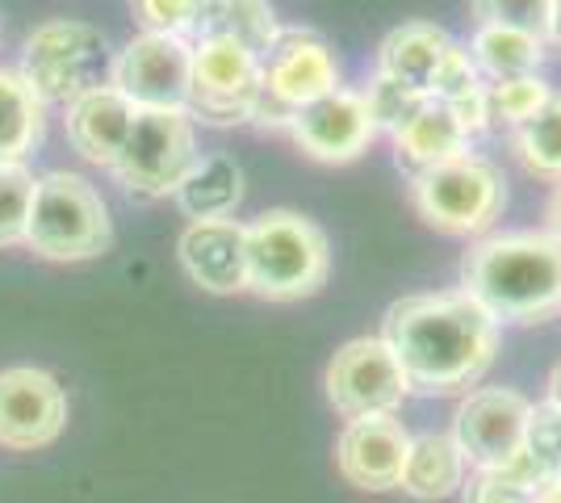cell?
Wrapping results in <instances>:
<instances>
[{
    "mask_svg": "<svg viewBox=\"0 0 561 503\" xmlns=\"http://www.w3.org/2000/svg\"><path fill=\"white\" fill-rule=\"evenodd\" d=\"M381 340L390 344L411 390L461 395L486 378L499 353V323L466 289L411 294L386 311Z\"/></svg>",
    "mask_w": 561,
    "mask_h": 503,
    "instance_id": "6da1fadb",
    "label": "cell"
},
{
    "mask_svg": "<svg viewBox=\"0 0 561 503\" xmlns=\"http://www.w3.org/2000/svg\"><path fill=\"white\" fill-rule=\"evenodd\" d=\"M461 289L494 323H540L561 311V243L545 231L486 236L461 261Z\"/></svg>",
    "mask_w": 561,
    "mask_h": 503,
    "instance_id": "7a4b0ae2",
    "label": "cell"
},
{
    "mask_svg": "<svg viewBox=\"0 0 561 503\" xmlns=\"http://www.w3.org/2000/svg\"><path fill=\"white\" fill-rule=\"evenodd\" d=\"M331 277V243L314 218L268 210L248 222V289L268 302L314 298Z\"/></svg>",
    "mask_w": 561,
    "mask_h": 503,
    "instance_id": "3957f363",
    "label": "cell"
},
{
    "mask_svg": "<svg viewBox=\"0 0 561 503\" xmlns=\"http://www.w3.org/2000/svg\"><path fill=\"white\" fill-rule=\"evenodd\" d=\"M25 243L34 256L59 264L101 256L114 243V222H110L105 197L80 172L55 168L47 176H38Z\"/></svg>",
    "mask_w": 561,
    "mask_h": 503,
    "instance_id": "277c9868",
    "label": "cell"
},
{
    "mask_svg": "<svg viewBox=\"0 0 561 503\" xmlns=\"http://www.w3.org/2000/svg\"><path fill=\"white\" fill-rule=\"evenodd\" d=\"M411 206L415 215L445 231V236H482L507 206L503 172L486 156H457L440 168L411 176Z\"/></svg>",
    "mask_w": 561,
    "mask_h": 503,
    "instance_id": "5b68a950",
    "label": "cell"
},
{
    "mask_svg": "<svg viewBox=\"0 0 561 503\" xmlns=\"http://www.w3.org/2000/svg\"><path fill=\"white\" fill-rule=\"evenodd\" d=\"M105 72V34L84 22L38 25L22 50V80L43 105H71L76 96L101 84Z\"/></svg>",
    "mask_w": 561,
    "mask_h": 503,
    "instance_id": "8992f818",
    "label": "cell"
},
{
    "mask_svg": "<svg viewBox=\"0 0 561 503\" xmlns=\"http://www.w3.org/2000/svg\"><path fill=\"white\" fill-rule=\"evenodd\" d=\"M197 160V135L185 110H139L114 176L139 197H176Z\"/></svg>",
    "mask_w": 561,
    "mask_h": 503,
    "instance_id": "52a82bcc",
    "label": "cell"
},
{
    "mask_svg": "<svg viewBox=\"0 0 561 503\" xmlns=\"http://www.w3.org/2000/svg\"><path fill=\"white\" fill-rule=\"evenodd\" d=\"M260 96H264V64L256 50L227 38L193 43L188 118H202L206 126H239V122H252Z\"/></svg>",
    "mask_w": 561,
    "mask_h": 503,
    "instance_id": "ba28073f",
    "label": "cell"
},
{
    "mask_svg": "<svg viewBox=\"0 0 561 503\" xmlns=\"http://www.w3.org/2000/svg\"><path fill=\"white\" fill-rule=\"evenodd\" d=\"M323 386H328V403L344 420L394 415L407 403V395H411V382H407L402 365H398V357L390 353V344L381 335L348 340L328 361Z\"/></svg>",
    "mask_w": 561,
    "mask_h": 503,
    "instance_id": "9c48e42d",
    "label": "cell"
},
{
    "mask_svg": "<svg viewBox=\"0 0 561 503\" xmlns=\"http://www.w3.org/2000/svg\"><path fill=\"white\" fill-rule=\"evenodd\" d=\"M110 84L135 110H185L193 89V47L168 34H139L117 50Z\"/></svg>",
    "mask_w": 561,
    "mask_h": 503,
    "instance_id": "30bf717a",
    "label": "cell"
},
{
    "mask_svg": "<svg viewBox=\"0 0 561 503\" xmlns=\"http://www.w3.org/2000/svg\"><path fill=\"white\" fill-rule=\"evenodd\" d=\"M533 403L507 386L469 390L453 415V441L473 470H503L524 454Z\"/></svg>",
    "mask_w": 561,
    "mask_h": 503,
    "instance_id": "8fae6325",
    "label": "cell"
},
{
    "mask_svg": "<svg viewBox=\"0 0 561 503\" xmlns=\"http://www.w3.org/2000/svg\"><path fill=\"white\" fill-rule=\"evenodd\" d=\"M68 428V395L38 365L0 369V449L34 454Z\"/></svg>",
    "mask_w": 561,
    "mask_h": 503,
    "instance_id": "7c38bea8",
    "label": "cell"
},
{
    "mask_svg": "<svg viewBox=\"0 0 561 503\" xmlns=\"http://www.w3.org/2000/svg\"><path fill=\"white\" fill-rule=\"evenodd\" d=\"M289 135L319 164H352L356 156L369 151L377 126L365 110V96L352 89H335V93L294 110Z\"/></svg>",
    "mask_w": 561,
    "mask_h": 503,
    "instance_id": "4fadbf2b",
    "label": "cell"
},
{
    "mask_svg": "<svg viewBox=\"0 0 561 503\" xmlns=\"http://www.w3.org/2000/svg\"><path fill=\"white\" fill-rule=\"evenodd\" d=\"M407 449H411V432L402 428L394 415L348 420L344 432L335 436V470L356 491L381 495V491H394L402 482Z\"/></svg>",
    "mask_w": 561,
    "mask_h": 503,
    "instance_id": "5bb4252c",
    "label": "cell"
},
{
    "mask_svg": "<svg viewBox=\"0 0 561 503\" xmlns=\"http://www.w3.org/2000/svg\"><path fill=\"white\" fill-rule=\"evenodd\" d=\"M260 64H264V93L277 96L289 110H302L340 89V64L328 43L310 30H280Z\"/></svg>",
    "mask_w": 561,
    "mask_h": 503,
    "instance_id": "9a60e30c",
    "label": "cell"
},
{
    "mask_svg": "<svg viewBox=\"0 0 561 503\" xmlns=\"http://www.w3.org/2000/svg\"><path fill=\"white\" fill-rule=\"evenodd\" d=\"M181 268L206 294H243L248 289V227L234 218H197L176 243Z\"/></svg>",
    "mask_w": 561,
    "mask_h": 503,
    "instance_id": "2e32d148",
    "label": "cell"
},
{
    "mask_svg": "<svg viewBox=\"0 0 561 503\" xmlns=\"http://www.w3.org/2000/svg\"><path fill=\"white\" fill-rule=\"evenodd\" d=\"M139 118V110L117 93L114 84H96L84 96H76L68 105V144L89 160V164L114 168L122 147L130 139V126Z\"/></svg>",
    "mask_w": 561,
    "mask_h": 503,
    "instance_id": "e0dca14e",
    "label": "cell"
},
{
    "mask_svg": "<svg viewBox=\"0 0 561 503\" xmlns=\"http://www.w3.org/2000/svg\"><path fill=\"white\" fill-rule=\"evenodd\" d=\"M466 151H469V135L457 126V118H453V110H448L445 101H432V96L394 130V160L411 176L427 172V168L448 164V160H457Z\"/></svg>",
    "mask_w": 561,
    "mask_h": 503,
    "instance_id": "ac0fdd59",
    "label": "cell"
},
{
    "mask_svg": "<svg viewBox=\"0 0 561 503\" xmlns=\"http://www.w3.org/2000/svg\"><path fill=\"white\" fill-rule=\"evenodd\" d=\"M453 47L440 25L432 22H407L390 30L377 47V76H390L398 84L415 89V93L427 96V84H432V72L440 68L445 50Z\"/></svg>",
    "mask_w": 561,
    "mask_h": 503,
    "instance_id": "d6986e66",
    "label": "cell"
},
{
    "mask_svg": "<svg viewBox=\"0 0 561 503\" xmlns=\"http://www.w3.org/2000/svg\"><path fill=\"white\" fill-rule=\"evenodd\" d=\"M466 454L457 449L453 432H420L411 436L407 466H402V491L415 500H448L466 487Z\"/></svg>",
    "mask_w": 561,
    "mask_h": 503,
    "instance_id": "ffe728a7",
    "label": "cell"
},
{
    "mask_svg": "<svg viewBox=\"0 0 561 503\" xmlns=\"http://www.w3.org/2000/svg\"><path fill=\"white\" fill-rule=\"evenodd\" d=\"M277 34L280 25L268 0H206L202 18L193 25V38H227V43L256 50L260 59L277 43Z\"/></svg>",
    "mask_w": 561,
    "mask_h": 503,
    "instance_id": "44dd1931",
    "label": "cell"
},
{
    "mask_svg": "<svg viewBox=\"0 0 561 503\" xmlns=\"http://www.w3.org/2000/svg\"><path fill=\"white\" fill-rule=\"evenodd\" d=\"M47 135V105L34 96L22 72L0 68V164H22Z\"/></svg>",
    "mask_w": 561,
    "mask_h": 503,
    "instance_id": "7402d4cb",
    "label": "cell"
},
{
    "mask_svg": "<svg viewBox=\"0 0 561 503\" xmlns=\"http://www.w3.org/2000/svg\"><path fill=\"white\" fill-rule=\"evenodd\" d=\"M176 202L193 222L197 218H231L234 206L243 202V168L231 156H206L181 181Z\"/></svg>",
    "mask_w": 561,
    "mask_h": 503,
    "instance_id": "603a6c76",
    "label": "cell"
},
{
    "mask_svg": "<svg viewBox=\"0 0 561 503\" xmlns=\"http://www.w3.org/2000/svg\"><path fill=\"white\" fill-rule=\"evenodd\" d=\"M469 59L478 64V72L499 80H519V76H537L545 59V38L503 30V25H478L469 38Z\"/></svg>",
    "mask_w": 561,
    "mask_h": 503,
    "instance_id": "cb8c5ba5",
    "label": "cell"
},
{
    "mask_svg": "<svg viewBox=\"0 0 561 503\" xmlns=\"http://www.w3.org/2000/svg\"><path fill=\"white\" fill-rule=\"evenodd\" d=\"M515 156L540 181H561V93H553L528 122L515 126Z\"/></svg>",
    "mask_w": 561,
    "mask_h": 503,
    "instance_id": "d4e9b609",
    "label": "cell"
},
{
    "mask_svg": "<svg viewBox=\"0 0 561 503\" xmlns=\"http://www.w3.org/2000/svg\"><path fill=\"white\" fill-rule=\"evenodd\" d=\"M540 487L545 482L528 466V457L519 454L503 470H473L461 491H466V503H537Z\"/></svg>",
    "mask_w": 561,
    "mask_h": 503,
    "instance_id": "484cf974",
    "label": "cell"
},
{
    "mask_svg": "<svg viewBox=\"0 0 561 503\" xmlns=\"http://www.w3.org/2000/svg\"><path fill=\"white\" fill-rule=\"evenodd\" d=\"M34 190L38 181L25 164H0V248L25 243Z\"/></svg>",
    "mask_w": 561,
    "mask_h": 503,
    "instance_id": "4316f807",
    "label": "cell"
},
{
    "mask_svg": "<svg viewBox=\"0 0 561 503\" xmlns=\"http://www.w3.org/2000/svg\"><path fill=\"white\" fill-rule=\"evenodd\" d=\"M549 96H553V89H549L540 76H519V80L486 84L491 122H499V126H519V122H528Z\"/></svg>",
    "mask_w": 561,
    "mask_h": 503,
    "instance_id": "83f0119b",
    "label": "cell"
},
{
    "mask_svg": "<svg viewBox=\"0 0 561 503\" xmlns=\"http://www.w3.org/2000/svg\"><path fill=\"white\" fill-rule=\"evenodd\" d=\"M524 457L537 470L540 482H561V411L533 408L528 415V436H524Z\"/></svg>",
    "mask_w": 561,
    "mask_h": 503,
    "instance_id": "f1b7e54d",
    "label": "cell"
},
{
    "mask_svg": "<svg viewBox=\"0 0 561 503\" xmlns=\"http://www.w3.org/2000/svg\"><path fill=\"white\" fill-rule=\"evenodd\" d=\"M549 9L553 0H469V13L478 18V25H503V30L533 34V38H545Z\"/></svg>",
    "mask_w": 561,
    "mask_h": 503,
    "instance_id": "f546056e",
    "label": "cell"
},
{
    "mask_svg": "<svg viewBox=\"0 0 561 503\" xmlns=\"http://www.w3.org/2000/svg\"><path fill=\"white\" fill-rule=\"evenodd\" d=\"M360 96H365V110H369V118H374L377 130H390V135H394L398 126L427 101L423 93L407 89V84H398V80H390V76H374L369 89H365Z\"/></svg>",
    "mask_w": 561,
    "mask_h": 503,
    "instance_id": "4dcf8cb0",
    "label": "cell"
},
{
    "mask_svg": "<svg viewBox=\"0 0 561 503\" xmlns=\"http://www.w3.org/2000/svg\"><path fill=\"white\" fill-rule=\"evenodd\" d=\"M202 4L206 0H130L142 34H168V38H188L202 18Z\"/></svg>",
    "mask_w": 561,
    "mask_h": 503,
    "instance_id": "1f68e13d",
    "label": "cell"
},
{
    "mask_svg": "<svg viewBox=\"0 0 561 503\" xmlns=\"http://www.w3.org/2000/svg\"><path fill=\"white\" fill-rule=\"evenodd\" d=\"M478 89H482V72H478V64L469 59V47L453 43V47L445 50V59H440V68L432 72L427 96H432V101H445V105H453V101L478 93Z\"/></svg>",
    "mask_w": 561,
    "mask_h": 503,
    "instance_id": "d6a6232c",
    "label": "cell"
},
{
    "mask_svg": "<svg viewBox=\"0 0 561 503\" xmlns=\"http://www.w3.org/2000/svg\"><path fill=\"white\" fill-rule=\"evenodd\" d=\"M448 110H453V118H457V126L466 130L469 139H473V135H482V130L491 126V105H486V84H482L478 93H469V96H461V101H453Z\"/></svg>",
    "mask_w": 561,
    "mask_h": 503,
    "instance_id": "836d02e7",
    "label": "cell"
},
{
    "mask_svg": "<svg viewBox=\"0 0 561 503\" xmlns=\"http://www.w3.org/2000/svg\"><path fill=\"white\" fill-rule=\"evenodd\" d=\"M545 236H553L561 243V181L549 193V206H545Z\"/></svg>",
    "mask_w": 561,
    "mask_h": 503,
    "instance_id": "e575fe53",
    "label": "cell"
},
{
    "mask_svg": "<svg viewBox=\"0 0 561 503\" xmlns=\"http://www.w3.org/2000/svg\"><path fill=\"white\" fill-rule=\"evenodd\" d=\"M545 43L553 50H561V0H553V9H549V30H545Z\"/></svg>",
    "mask_w": 561,
    "mask_h": 503,
    "instance_id": "d590c367",
    "label": "cell"
},
{
    "mask_svg": "<svg viewBox=\"0 0 561 503\" xmlns=\"http://www.w3.org/2000/svg\"><path fill=\"white\" fill-rule=\"evenodd\" d=\"M553 411H561V361L553 365V374H549V399H545Z\"/></svg>",
    "mask_w": 561,
    "mask_h": 503,
    "instance_id": "8d00e7d4",
    "label": "cell"
},
{
    "mask_svg": "<svg viewBox=\"0 0 561 503\" xmlns=\"http://www.w3.org/2000/svg\"><path fill=\"white\" fill-rule=\"evenodd\" d=\"M537 503H561V482H545L537 491Z\"/></svg>",
    "mask_w": 561,
    "mask_h": 503,
    "instance_id": "74e56055",
    "label": "cell"
}]
</instances>
